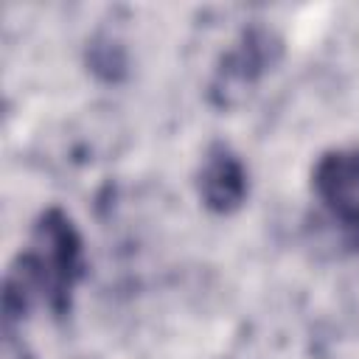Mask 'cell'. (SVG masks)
Masks as SVG:
<instances>
[{
	"instance_id": "2",
	"label": "cell",
	"mask_w": 359,
	"mask_h": 359,
	"mask_svg": "<svg viewBox=\"0 0 359 359\" xmlns=\"http://www.w3.org/2000/svg\"><path fill=\"white\" fill-rule=\"evenodd\" d=\"M280 53H283V42L272 28L247 25L233 42V48L222 53L213 70L210 90H208L210 104L222 109L241 104L247 93L278 65Z\"/></svg>"
},
{
	"instance_id": "1",
	"label": "cell",
	"mask_w": 359,
	"mask_h": 359,
	"mask_svg": "<svg viewBox=\"0 0 359 359\" xmlns=\"http://www.w3.org/2000/svg\"><path fill=\"white\" fill-rule=\"evenodd\" d=\"M87 275L84 241L76 222L62 208H45L28 236V244L8 264L3 278L6 328L22 320L34 303H45L56 317L70 314L73 292Z\"/></svg>"
},
{
	"instance_id": "6",
	"label": "cell",
	"mask_w": 359,
	"mask_h": 359,
	"mask_svg": "<svg viewBox=\"0 0 359 359\" xmlns=\"http://www.w3.org/2000/svg\"><path fill=\"white\" fill-rule=\"evenodd\" d=\"M3 353H6V359H34V356L28 353V348H25L22 342H17V339H14V334H11V331L6 334V348H3Z\"/></svg>"
},
{
	"instance_id": "4",
	"label": "cell",
	"mask_w": 359,
	"mask_h": 359,
	"mask_svg": "<svg viewBox=\"0 0 359 359\" xmlns=\"http://www.w3.org/2000/svg\"><path fill=\"white\" fill-rule=\"evenodd\" d=\"M196 191L210 213H236L250 194V174L244 160L222 140H213L196 171Z\"/></svg>"
},
{
	"instance_id": "3",
	"label": "cell",
	"mask_w": 359,
	"mask_h": 359,
	"mask_svg": "<svg viewBox=\"0 0 359 359\" xmlns=\"http://www.w3.org/2000/svg\"><path fill=\"white\" fill-rule=\"evenodd\" d=\"M311 188L325 210L359 238V146L320 154L311 171Z\"/></svg>"
},
{
	"instance_id": "5",
	"label": "cell",
	"mask_w": 359,
	"mask_h": 359,
	"mask_svg": "<svg viewBox=\"0 0 359 359\" xmlns=\"http://www.w3.org/2000/svg\"><path fill=\"white\" fill-rule=\"evenodd\" d=\"M90 65H93V70L98 73V76H104V79H118L121 73H123V50L118 48V45H112V42H93L90 45Z\"/></svg>"
}]
</instances>
